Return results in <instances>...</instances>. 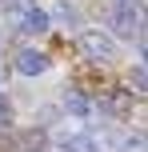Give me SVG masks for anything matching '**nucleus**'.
<instances>
[{
    "instance_id": "nucleus-3",
    "label": "nucleus",
    "mask_w": 148,
    "mask_h": 152,
    "mask_svg": "<svg viewBox=\"0 0 148 152\" xmlns=\"http://www.w3.org/2000/svg\"><path fill=\"white\" fill-rule=\"evenodd\" d=\"M112 28H116L120 36H132V32H140V16H136V8L120 4L116 12H112Z\"/></svg>"
},
{
    "instance_id": "nucleus-8",
    "label": "nucleus",
    "mask_w": 148,
    "mask_h": 152,
    "mask_svg": "<svg viewBox=\"0 0 148 152\" xmlns=\"http://www.w3.org/2000/svg\"><path fill=\"white\" fill-rule=\"evenodd\" d=\"M120 4H132V0H120Z\"/></svg>"
},
{
    "instance_id": "nucleus-7",
    "label": "nucleus",
    "mask_w": 148,
    "mask_h": 152,
    "mask_svg": "<svg viewBox=\"0 0 148 152\" xmlns=\"http://www.w3.org/2000/svg\"><path fill=\"white\" fill-rule=\"evenodd\" d=\"M144 80H148V72H144V64H136V72H132V84L144 92Z\"/></svg>"
},
{
    "instance_id": "nucleus-4",
    "label": "nucleus",
    "mask_w": 148,
    "mask_h": 152,
    "mask_svg": "<svg viewBox=\"0 0 148 152\" xmlns=\"http://www.w3.org/2000/svg\"><path fill=\"white\" fill-rule=\"evenodd\" d=\"M20 28H24V32H48V28H52V20H48V12H44V8H28Z\"/></svg>"
},
{
    "instance_id": "nucleus-1",
    "label": "nucleus",
    "mask_w": 148,
    "mask_h": 152,
    "mask_svg": "<svg viewBox=\"0 0 148 152\" xmlns=\"http://www.w3.org/2000/svg\"><path fill=\"white\" fill-rule=\"evenodd\" d=\"M80 52L88 56V60H100V64H108L112 56H116V44H112L104 32H84L80 36Z\"/></svg>"
},
{
    "instance_id": "nucleus-6",
    "label": "nucleus",
    "mask_w": 148,
    "mask_h": 152,
    "mask_svg": "<svg viewBox=\"0 0 148 152\" xmlns=\"http://www.w3.org/2000/svg\"><path fill=\"white\" fill-rule=\"evenodd\" d=\"M64 152H92V140L88 136H72V140H64Z\"/></svg>"
},
{
    "instance_id": "nucleus-5",
    "label": "nucleus",
    "mask_w": 148,
    "mask_h": 152,
    "mask_svg": "<svg viewBox=\"0 0 148 152\" xmlns=\"http://www.w3.org/2000/svg\"><path fill=\"white\" fill-rule=\"evenodd\" d=\"M64 108H68L72 116H88V112H92L88 96H80V92H68V96H64Z\"/></svg>"
},
{
    "instance_id": "nucleus-2",
    "label": "nucleus",
    "mask_w": 148,
    "mask_h": 152,
    "mask_svg": "<svg viewBox=\"0 0 148 152\" xmlns=\"http://www.w3.org/2000/svg\"><path fill=\"white\" fill-rule=\"evenodd\" d=\"M16 72H24V76H40V72H48V56L36 52V48H24V52L16 56Z\"/></svg>"
}]
</instances>
